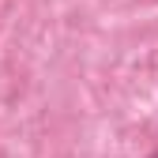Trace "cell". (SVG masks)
I'll return each instance as SVG.
<instances>
[{"instance_id": "6da1fadb", "label": "cell", "mask_w": 158, "mask_h": 158, "mask_svg": "<svg viewBox=\"0 0 158 158\" xmlns=\"http://www.w3.org/2000/svg\"><path fill=\"white\" fill-rule=\"evenodd\" d=\"M147 158H158V151H154V154H147Z\"/></svg>"}]
</instances>
